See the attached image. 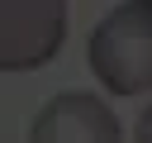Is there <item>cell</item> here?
Wrapping results in <instances>:
<instances>
[{
	"mask_svg": "<svg viewBox=\"0 0 152 143\" xmlns=\"http://www.w3.org/2000/svg\"><path fill=\"white\" fill-rule=\"evenodd\" d=\"M90 72L114 95L152 91V0H119L86 43Z\"/></svg>",
	"mask_w": 152,
	"mask_h": 143,
	"instance_id": "6da1fadb",
	"label": "cell"
},
{
	"mask_svg": "<svg viewBox=\"0 0 152 143\" xmlns=\"http://www.w3.org/2000/svg\"><path fill=\"white\" fill-rule=\"evenodd\" d=\"M71 0H0V72H38L66 38Z\"/></svg>",
	"mask_w": 152,
	"mask_h": 143,
	"instance_id": "7a4b0ae2",
	"label": "cell"
},
{
	"mask_svg": "<svg viewBox=\"0 0 152 143\" xmlns=\"http://www.w3.org/2000/svg\"><path fill=\"white\" fill-rule=\"evenodd\" d=\"M28 143H124V124L95 91H57L33 114Z\"/></svg>",
	"mask_w": 152,
	"mask_h": 143,
	"instance_id": "3957f363",
	"label": "cell"
}]
</instances>
